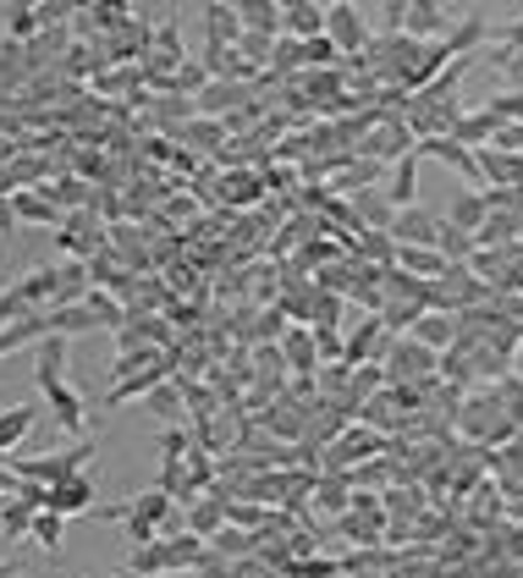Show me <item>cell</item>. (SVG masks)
Returning <instances> with one entry per match:
<instances>
[{
    "label": "cell",
    "mask_w": 523,
    "mask_h": 578,
    "mask_svg": "<svg viewBox=\"0 0 523 578\" xmlns=\"http://www.w3.org/2000/svg\"><path fill=\"white\" fill-rule=\"evenodd\" d=\"M94 457H100V435H84V441H78V446H67V452H51V457H18V474H23L29 485L51 490V485H62V479L84 474Z\"/></svg>",
    "instance_id": "obj_1"
},
{
    "label": "cell",
    "mask_w": 523,
    "mask_h": 578,
    "mask_svg": "<svg viewBox=\"0 0 523 578\" xmlns=\"http://www.w3.org/2000/svg\"><path fill=\"white\" fill-rule=\"evenodd\" d=\"M452 424H457L468 441H479V446H501V441H512V435H518V430L507 424V413H501L496 386H490L485 397H468L463 408H452Z\"/></svg>",
    "instance_id": "obj_2"
},
{
    "label": "cell",
    "mask_w": 523,
    "mask_h": 578,
    "mask_svg": "<svg viewBox=\"0 0 523 578\" xmlns=\"http://www.w3.org/2000/svg\"><path fill=\"white\" fill-rule=\"evenodd\" d=\"M325 40L336 45V56H364L369 51V18L353 0H331L325 7Z\"/></svg>",
    "instance_id": "obj_3"
},
{
    "label": "cell",
    "mask_w": 523,
    "mask_h": 578,
    "mask_svg": "<svg viewBox=\"0 0 523 578\" xmlns=\"http://www.w3.org/2000/svg\"><path fill=\"white\" fill-rule=\"evenodd\" d=\"M56 248L67 254V259H94V254H105V221L94 215V210H73L67 221H62V232H56Z\"/></svg>",
    "instance_id": "obj_4"
},
{
    "label": "cell",
    "mask_w": 523,
    "mask_h": 578,
    "mask_svg": "<svg viewBox=\"0 0 523 578\" xmlns=\"http://www.w3.org/2000/svg\"><path fill=\"white\" fill-rule=\"evenodd\" d=\"M94 496H100V474L84 468V474H73V479H62V485L45 490V512H56V518H84V512H94Z\"/></svg>",
    "instance_id": "obj_5"
},
{
    "label": "cell",
    "mask_w": 523,
    "mask_h": 578,
    "mask_svg": "<svg viewBox=\"0 0 523 578\" xmlns=\"http://www.w3.org/2000/svg\"><path fill=\"white\" fill-rule=\"evenodd\" d=\"M100 518H111V523H144V529H166L171 518H177V501L171 496H160V490H138L133 501H116V507H105Z\"/></svg>",
    "instance_id": "obj_6"
},
{
    "label": "cell",
    "mask_w": 523,
    "mask_h": 578,
    "mask_svg": "<svg viewBox=\"0 0 523 578\" xmlns=\"http://www.w3.org/2000/svg\"><path fill=\"white\" fill-rule=\"evenodd\" d=\"M441 226H446V221H441L435 210L413 204V210H397V221H391L386 237H391L397 248H435V243H441Z\"/></svg>",
    "instance_id": "obj_7"
},
{
    "label": "cell",
    "mask_w": 523,
    "mask_h": 578,
    "mask_svg": "<svg viewBox=\"0 0 523 578\" xmlns=\"http://www.w3.org/2000/svg\"><path fill=\"white\" fill-rule=\"evenodd\" d=\"M160 380H171V353H160V358H149L144 369H133L127 380H116V386L105 391V402H100V408H127V402H144Z\"/></svg>",
    "instance_id": "obj_8"
},
{
    "label": "cell",
    "mask_w": 523,
    "mask_h": 578,
    "mask_svg": "<svg viewBox=\"0 0 523 578\" xmlns=\"http://www.w3.org/2000/svg\"><path fill=\"white\" fill-rule=\"evenodd\" d=\"M358 155L375 160V166H380V160H402V155H413V133L402 127V116H386L375 133L358 138Z\"/></svg>",
    "instance_id": "obj_9"
},
{
    "label": "cell",
    "mask_w": 523,
    "mask_h": 578,
    "mask_svg": "<svg viewBox=\"0 0 523 578\" xmlns=\"http://www.w3.org/2000/svg\"><path fill=\"white\" fill-rule=\"evenodd\" d=\"M45 402H51V419H56V430H67V435H89V402H84V391H73L67 380H56V386H45Z\"/></svg>",
    "instance_id": "obj_10"
},
{
    "label": "cell",
    "mask_w": 523,
    "mask_h": 578,
    "mask_svg": "<svg viewBox=\"0 0 523 578\" xmlns=\"http://www.w3.org/2000/svg\"><path fill=\"white\" fill-rule=\"evenodd\" d=\"M320 34H325V7H320V0H292V7H281V40L309 45Z\"/></svg>",
    "instance_id": "obj_11"
},
{
    "label": "cell",
    "mask_w": 523,
    "mask_h": 578,
    "mask_svg": "<svg viewBox=\"0 0 523 578\" xmlns=\"http://www.w3.org/2000/svg\"><path fill=\"white\" fill-rule=\"evenodd\" d=\"M380 193L391 199V210H413V204H419V155L391 160V177H386Z\"/></svg>",
    "instance_id": "obj_12"
},
{
    "label": "cell",
    "mask_w": 523,
    "mask_h": 578,
    "mask_svg": "<svg viewBox=\"0 0 523 578\" xmlns=\"http://www.w3.org/2000/svg\"><path fill=\"white\" fill-rule=\"evenodd\" d=\"M281 364L292 369V375H320V353H314V331H303V325H292V331H281Z\"/></svg>",
    "instance_id": "obj_13"
},
{
    "label": "cell",
    "mask_w": 523,
    "mask_h": 578,
    "mask_svg": "<svg viewBox=\"0 0 523 578\" xmlns=\"http://www.w3.org/2000/svg\"><path fill=\"white\" fill-rule=\"evenodd\" d=\"M144 408H149V419H160V430H171V424H188V402H182V386H177V375H171V380H160V386L144 397Z\"/></svg>",
    "instance_id": "obj_14"
},
{
    "label": "cell",
    "mask_w": 523,
    "mask_h": 578,
    "mask_svg": "<svg viewBox=\"0 0 523 578\" xmlns=\"http://www.w3.org/2000/svg\"><path fill=\"white\" fill-rule=\"evenodd\" d=\"M84 298H89V265L84 259H62L56 265V298H51V309H73Z\"/></svg>",
    "instance_id": "obj_15"
},
{
    "label": "cell",
    "mask_w": 523,
    "mask_h": 578,
    "mask_svg": "<svg viewBox=\"0 0 523 578\" xmlns=\"http://www.w3.org/2000/svg\"><path fill=\"white\" fill-rule=\"evenodd\" d=\"M221 529H226V501H221L215 490H210L204 501H188V534H193V540H204V545H210Z\"/></svg>",
    "instance_id": "obj_16"
},
{
    "label": "cell",
    "mask_w": 523,
    "mask_h": 578,
    "mask_svg": "<svg viewBox=\"0 0 523 578\" xmlns=\"http://www.w3.org/2000/svg\"><path fill=\"white\" fill-rule=\"evenodd\" d=\"M34 424H40V408H34V402H18V408L0 413V457H12V452L29 441Z\"/></svg>",
    "instance_id": "obj_17"
},
{
    "label": "cell",
    "mask_w": 523,
    "mask_h": 578,
    "mask_svg": "<svg viewBox=\"0 0 523 578\" xmlns=\"http://www.w3.org/2000/svg\"><path fill=\"white\" fill-rule=\"evenodd\" d=\"M12 215H18V226H23V221H29V226H62V221H67V215H62V210H56L40 188L12 193Z\"/></svg>",
    "instance_id": "obj_18"
},
{
    "label": "cell",
    "mask_w": 523,
    "mask_h": 578,
    "mask_svg": "<svg viewBox=\"0 0 523 578\" xmlns=\"http://www.w3.org/2000/svg\"><path fill=\"white\" fill-rule=\"evenodd\" d=\"M34 380H40V391L56 386V380H67V336H45L34 347Z\"/></svg>",
    "instance_id": "obj_19"
},
{
    "label": "cell",
    "mask_w": 523,
    "mask_h": 578,
    "mask_svg": "<svg viewBox=\"0 0 523 578\" xmlns=\"http://www.w3.org/2000/svg\"><path fill=\"white\" fill-rule=\"evenodd\" d=\"M204 29H210V51H232L243 40L237 7H221V0H210V7H204Z\"/></svg>",
    "instance_id": "obj_20"
},
{
    "label": "cell",
    "mask_w": 523,
    "mask_h": 578,
    "mask_svg": "<svg viewBox=\"0 0 523 578\" xmlns=\"http://www.w3.org/2000/svg\"><path fill=\"white\" fill-rule=\"evenodd\" d=\"M237 23H243V34L281 40V7L276 0H248V7H237Z\"/></svg>",
    "instance_id": "obj_21"
},
{
    "label": "cell",
    "mask_w": 523,
    "mask_h": 578,
    "mask_svg": "<svg viewBox=\"0 0 523 578\" xmlns=\"http://www.w3.org/2000/svg\"><path fill=\"white\" fill-rule=\"evenodd\" d=\"M441 221H446L452 232H468V237H474V232L485 226V199H479L474 188H463V193H452V204H446Z\"/></svg>",
    "instance_id": "obj_22"
},
{
    "label": "cell",
    "mask_w": 523,
    "mask_h": 578,
    "mask_svg": "<svg viewBox=\"0 0 523 578\" xmlns=\"http://www.w3.org/2000/svg\"><path fill=\"white\" fill-rule=\"evenodd\" d=\"M413 342L430 347V353H446L457 342V314H419L413 320Z\"/></svg>",
    "instance_id": "obj_23"
},
{
    "label": "cell",
    "mask_w": 523,
    "mask_h": 578,
    "mask_svg": "<svg viewBox=\"0 0 523 578\" xmlns=\"http://www.w3.org/2000/svg\"><path fill=\"white\" fill-rule=\"evenodd\" d=\"M248 95H254L248 84H232V78H210V84H204V95L193 100V111H210V116H215V111H232V105H243Z\"/></svg>",
    "instance_id": "obj_24"
},
{
    "label": "cell",
    "mask_w": 523,
    "mask_h": 578,
    "mask_svg": "<svg viewBox=\"0 0 523 578\" xmlns=\"http://www.w3.org/2000/svg\"><path fill=\"white\" fill-rule=\"evenodd\" d=\"M12 292H18V298H23L34 314H45V309H51V298H56V265H40V270H29V276L12 287Z\"/></svg>",
    "instance_id": "obj_25"
},
{
    "label": "cell",
    "mask_w": 523,
    "mask_h": 578,
    "mask_svg": "<svg viewBox=\"0 0 523 578\" xmlns=\"http://www.w3.org/2000/svg\"><path fill=\"white\" fill-rule=\"evenodd\" d=\"M380 446H386V441H380L375 430H347V435L331 446L336 457H331L325 468H342V463H364V457H380Z\"/></svg>",
    "instance_id": "obj_26"
},
{
    "label": "cell",
    "mask_w": 523,
    "mask_h": 578,
    "mask_svg": "<svg viewBox=\"0 0 523 578\" xmlns=\"http://www.w3.org/2000/svg\"><path fill=\"white\" fill-rule=\"evenodd\" d=\"M391 270H402V276H413V281H435V276L446 270V259H441L435 248H397Z\"/></svg>",
    "instance_id": "obj_27"
},
{
    "label": "cell",
    "mask_w": 523,
    "mask_h": 578,
    "mask_svg": "<svg viewBox=\"0 0 523 578\" xmlns=\"http://www.w3.org/2000/svg\"><path fill=\"white\" fill-rule=\"evenodd\" d=\"M78 331H100L84 303H73V309H45V336H78Z\"/></svg>",
    "instance_id": "obj_28"
},
{
    "label": "cell",
    "mask_w": 523,
    "mask_h": 578,
    "mask_svg": "<svg viewBox=\"0 0 523 578\" xmlns=\"http://www.w3.org/2000/svg\"><path fill=\"white\" fill-rule=\"evenodd\" d=\"M29 534H34V545H45V551L56 556V551H62V540H67V518H56V512H34Z\"/></svg>",
    "instance_id": "obj_29"
},
{
    "label": "cell",
    "mask_w": 523,
    "mask_h": 578,
    "mask_svg": "<svg viewBox=\"0 0 523 578\" xmlns=\"http://www.w3.org/2000/svg\"><path fill=\"white\" fill-rule=\"evenodd\" d=\"M254 551H259V540L248 529H232V523L210 540V556H254Z\"/></svg>",
    "instance_id": "obj_30"
},
{
    "label": "cell",
    "mask_w": 523,
    "mask_h": 578,
    "mask_svg": "<svg viewBox=\"0 0 523 578\" xmlns=\"http://www.w3.org/2000/svg\"><path fill=\"white\" fill-rule=\"evenodd\" d=\"M29 40H40L34 7H7V45H29Z\"/></svg>",
    "instance_id": "obj_31"
},
{
    "label": "cell",
    "mask_w": 523,
    "mask_h": 578,
    "mask_svg": "<svg viewBox=\"0 0 523 578\" xmlns=\"http://www.w3.org/2000/svg\"><path fill=\"white\" fill-rule=\"evenodd\" d=\"M265 518H270V507H254V501H226V523H237V529H265Z\"/></svg>",
    "instance_id": "obj_32"
},
{
    "label": "cell",
    "mask_w": 523,
    "mask_h": 578,
    "mask_svg": "<svg viewBox=\"0 0 523 578\" xmlns=\"http://www.w3.org/2000/svg\"><path fill=\"white\" fill-rule=\"evenodd\" d=\"M29 523H34V507L23 496L12 507H0V529H7V534H29Z\"/></svg>",
    "instance_id": "obj_33"
},
{
    "label": "cell",
    "mask_w": 523,
    "mask_h": 578,
    "mask_svg": "<svg viewBox=\"0 0 523 578\" xmlns=\"http://www.w3.org/2000/svg\"><path fill=\"white\" fill-rule=\"evenodd\" d=\"M18 226V215H12V199H0V237H7Z\"/></svg>",
    "instance_id": "obj_34"
},
{
    "label": "cell",
    "mask_w": 523,
    "mask_h": 578,
    "mask_svg": "<svg viewBox=\"0 0 523 578\" xmlns=\"http://www.w3.org/2000/svg\"><path fill=\"white\" fill-rule=\"evenodd\" d=\"M512 380H518V386H523V342H518V347H512Z\"/></svg>",
    "instance_id": "obj_35"
},
{
    "label": "cell",
    "mask_w": 523,
    "mask_h": 578,
    "mask_svg": "<svg viewBox=\"0 0 523 578\" xmlns=\"http://www.w3.org/2000/svg\"><path fill=\"white\" fill-rule=\"evenodd\" d=\"M18 573V562H0V578H12Z\"/></svg>",
    "instance_id": "obj_36"
},
{
    "label": "cell",
    "mask_w": 523,
    "mask_h": 578,
    "mask_svg": "<svg viewBox=\"0 0 523 578\" xmlns=\"http://www.w3.org/2000/svg\"><path fill=\"white\" fill-rule=\"evenodd\" d=\"M166 578H199V573H166Z\"/></svg>",
    "instance_id": "obj_37"
},
{
    "label": "cell",
    "mask_w": 523,
    "mask_h": 578,
    "mask_svg": "<svg viewBox=\"0 0 523 578\" xmlns=\"http://www.w3.org/2000/svg\"><path fill=\"white\" fill-rule=\"evenodd\" d=\"M105 578H127V573H105Z\"/></svg>",
    "instance_id": "obj_38"
}]
</instances>
